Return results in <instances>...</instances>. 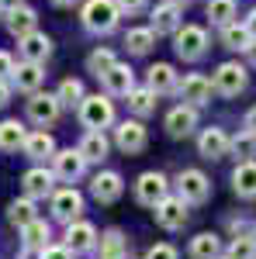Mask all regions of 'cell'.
Wrapping results in <instances>:
<instances>
[{"label": "cell", "mask_w": 256, "mask_h": 259, "mask_svg": "<svg viewBox=\"0 0 256 259\" xmlns=\"http://www.w3.org/2000/svg\"><path fill=\"white\" fill-rule=\"evenodd\" d=\"M35 21H39V14L31 11V7H14V11H7V28H11V35H18V38H24L28 31H35Z\"/></svg>", "instance_id": "obj_27"}, {"label": "cell", "mask_w": 256, "mask_h": 259, "mask_svg": "<svg viewBox=\"0 0 256 259\" xmlns=\"http://www.w3.org/2000/svg\"><path fill=\"white\" fill-rule=\"evenodd\" d=\"M253 239H256V225H253Z\"/></svg>", "instance_id": "obj_52"}, {"label": "cell", "mask_w": 256, "mask_h": 259, "mask_svg": "<svg viewBox=\"0 0 256 259\" xmlns=\"http://www.w3.org/2000/svg\"><path fill=\"white\" fill-rule=\"evenodd\" d=\"M39 256H42V259H73V252H69L66 245H45Z\"/></svg>", "instance_id": "obj_41"}, {"label": "cell", "mask_w": 256, "mask_h": 259, "mask_svg": "<svg viewBox=\"0 0 256 259\" xmlns=\"http://www.w3.org/2000/svg\"><path fill=\"white\" fill-rule=\"evenodd\" d=\"M128 107H132V114H138V118H149V114L156 111V90H149V87H132V90H128Z\"/></svg>", "instance_id": "obj_28"}, {"label": "cell", "mask_w": 256, "mask_h": 259, "mask_svg": "<svg viewBox=\"0 0 256 259\" xmlns=\"http://www.w3.org/2000/svg\"><path fill=\"white\" fill-rule=\"evenodd\" d=\"M83 169H87V159L80 156V149H62V152L52 156V173L62 183H77L83 177Z\"/></svg>", "instance_id": "obj_9"}, {"label": "cell", "mask_w": 256, "mask_h": 259, "mask_svg": "<svg viewBox=\"0 0 256 259\" xmlns=\"http://www.w3.org/2000/svg\"><path fill=\"white\" fill-rule=\"evenodd\" d=\"M52 4H59V7H69V4H77V0H52Z\"/></svg>", "instance_id": "obj_49"}, {"label": "cell", "mask_w": 256, "mask_h": 259, "mask_svg": "<svg viewBox=\"0 0 256 259\" xmlns=\"http://www.w3.org/2000/svg\"><path fill=\"white\" fill-rule=\"evenodd\" d=\"M35 218H39V214H35V200H31V197L11 200V207H7V221H11V225L24 228L28 221H35Z\"/></svg>", "instance_id": "obj_33"}, {"label": "cell", "mask_w": 256, "mask_h": 259, "mask_svg": "<svg viewBox=\"0 0 256 259\" xmlns=\"http://www.w3.org/2000/svg\"><path fill=\"white\" fill-rule=\"evenodd\" d=\"M115 4H118L121 14H138V11L145 7V0H115Z\"/></svg>", "instance_id": "obj_42"}, {"label": "cell", "mask_w": 256, "mask_h": 259, "mask_svg": "<svg viewBox=\"0 0 256 259\" xmlns=\"http://www.w3.org/2000/svg\"><path fill=\"white\" fill-rule=\"evenodd\" d=\"M246 128H249V132H256V107L246 114Z\"/></svg>", "instance_id": "obj_48"}, {"label": "cell", "mask_w": 256, "mask_h": 259, "mask_svg": "<svg viewBox=\"0 0 256 259\" xmlns=\"http://www.w3.org/2000/svg\"><path fill=\"white\" fill-rule=\"evenodd\" d=\"M177 41H173V49H177L180 59H201L204 52H208V31L204 28H197V24H184L173 31Z\"/></svg>", "instance_id": "obj_4"}, {"label": "cell", "mask_w": 256, "mask_h": 259, "mask_svg": "<svg viewBox=\"0 0 256 259\" xmlns=\"http://www.w3.org/2000/svg\"><path fill=\"white\" fill-rule=\"evenodd\" d=\"M11 80H14V87L18 90H24V94H35L42 87V80H45V73H42V62H21V66H14V73H11Z\"/></svg>", "instance_id": "obj_19"}, {"label": "cell", "mask_w": 256, "mask_h": 259, "mask_svg": "<svg viewBox=\"0 0 256 259\" xmlns=\"http://www.w3.org/2000/svg\"><path fill=\"white\" fill-rule=\"evenodd\" d=\"M242 24H246V28H249V35H253V38H256V11H249V18L242 21Z\"/></svg>", "instance_id": "obj_44"}, {"label": "cell", "mask_w": 256, "mask_h": 259, "mask_svg": "<svg viewBox=\"0 0 256 259\" xmlns=\"http://www.w3.org/2000/svg\"><path fill=\"white\" fill-rule=\"evenodd\" d=\"M100 83H104V90H107L111 97H128V90L135 87V73H132V66L115 62L107 73H100Z\"/></svg>", "instance_id": "obj_14"}, {"label": "cell", "mask_w": 256, "mask_h": 259, "mask_svg": "<svg viewBox=\"0 0 256 259\" xmlns=\"http://www.w3.org/2000/svg\"><path fill=\"white\" fill-rule=\"evenodd\" d=\"M28 139V132H24V124L21 121H4L0 124V149L4 152H18L21 145Z\"/></svg>", "instance_id": "obj_30"}, {"label": "cell", "mask_w": 256, "mask_h": 259, "mask_svg": "<svg viewBox=\"0 0 256 259\" xmlns=\"http://www.w3.org/2000/svg\"><path fill=\"white\" fill-rule=\"evenodd\" d=\"M149 90H156V94H170V90H177V73H173L170 62H156V66H149Z\"/></svg>", "instance_id": "obj_26"}, {"label": "cell", "mask_w": 256, "mask_h": 259, "mask_svg": "<svg viewBox=\"0 0 256 259\" xmlns=\"http://www.w3.org/2000/svg\"><path fill=\"white\" fill-rule=\"evenodd\" d=\"M177 94H180L184 104L201 107V104H208V100H211V80H208V76H201V73H191V76H184V83H177Z\"/></svg>", "instance_id": "obj_12"}, {"label": "cell", "mask_w": 256, "mask_h": 259, "mask_svg": "<svg viewBox=\"0 0 256 259\" xmlns=\"http://www.w3.org/2000/svg\"><path fill=\"white\" fill-rule=\"evenodd\" d=\"M222 256V239L215 232H201L191 239V259H218Z\"/></svg>", "instance_id": "obj_25"}, {"label": "cell", "mask_w": 256, "mask_h": 259, "mask_svg": "<svg viewBox=\"0 0 256 259\" xmlns=\"http://www.w3.org/2000/svg\"><path fill=\"white\" fill-rule=\"evenodd\" d=\"M211 87H215L222 97H236V94L246 90V69H242L239 62H222V66L215 69Z\"/></svg>", "instance_id": "obj_7"}, {"label": "cell", "mask_w": 256, "mask_h": 259, "mask_svg": "<svg viewBox=\"0 0 256 259\" xmlns=\"http://www.w3.org/2000/svg\"><path fill=\"white\" fill-rule=\"evenodd\" d=\"M166 194H170V180L163 173H156V169H149V173H142L135 180V200L145 204V207H156Z\"/></svg>", "instance_id": "obj_5"}, {"label": "cell", "mask_w": 256, "mask_h": 259, "mask_svg": "<svg viewBox=\"0 0 256 259\" xmlns=\"http://www.w3.org/2000/svg\"><path fill=\"white\" fill-rule=\"evenodd\" d=\"M80 121H83V128H90V132H104V128H111L115 124V104L107 97H83L80 100Z\"/></svg>", "instance_id": "obj_1"}, {"label": "cell", "mask_w": 256, "mask_h": 259, "mask_svg": "<svg viewBox=\"0 0 256 259\" xmlns=\"http://www.w3.org/2000/svg\"><path fill=\"white\" fill-rule=\"evenodd\" d=\"M69 252H90V249H97V228L90 225V221H69L66 225V242H62Z\"/></svg>", "instance_id": "obj_10"}, {"label": "cell", "mask_w": 256, "mask_h": 259, "mask_svg": "<svg viewBox=\"0 0 256 259\" xmlns=\"http://www.w3.org/2000/svg\"><path fill=\"white\" fill-rule=\"evenodd\" d=\"M170 4H177V7H184V4H187V0H170Z\"/></svg>", "instance_id": "obj_50"}, {"label": "cell", "mask_w": 256, "mask_h": 259, "mask_svg": "<svg viewBox=\"0 0 256 259\" xmlns=\"http://www.w3.org/2000/svg\"><path fill=\"white\" fill-rule=\"evenodd\" d=\"M145 259H180V252L170 242H159V245H153V249L145 252Z\"/></svg>", "instance_id": "obj_40"}, {"label": "cell", "mask_w": 256, "mask_h": 259, "mask_svg": "<svg viewBox=\"0 0 256 259\" xmlns=\"http://www.w3.org/2000/svg\"><path fill=\"white\" fill-rule=\"evenodd\" d=\"M90 194H94L100 204H111V200H118L121 194H125V183H121V177L115 173V169H104V173H97V177H94Z\"/></svg>", "instance_id": "obj_17"}, {"label": "cell", "mask_w": 256, "mask_h": 259, "mask_svg": "<svg viewBox=\"0 0 256 259\" xmlns=\"http://www.w3.org/2000/svg\"><path fill=\"white\" fill-rule=\"evenodd\" d=\"M177 197L187 200V204H204L211 197V180L201 169H184L177 177Z\"/></svg>", "instance_id": "obj_3"}, {"label": "cell", "mask_w": 256, "mask_h": 259, "mask_svg": "<svg viewBox=\"0 0 256 259\" xmlns=\"http://www.w3.org/2000/svg\"><path fill=\"white\" fill-rule=\"evenodd\" d=\"M21 242H24V249H45V245H49V225L42 218L28 221V225L21 228Z\"/></svg>", "instance_id": "obj_31"}, {"label": "cell", "mask_w": 256, "mask_h": 259, "mask_svg": "<svg viewBox=\"0 0 256 259\" xmlns=\"http://www.w3.org/2000/svg\"><path fill=\"white\" fill-rule=\"evenodd\" d=\"M222 41H225V49H246V45L253 41V35H249V28H246V24L232 21V24H225V28H222Z\"/></svg>", "instance_id": "obj_36"}, {"label": "cell", "mask_w": 256, "mask_h": 259, "mask_svg": "<svg viewBox=\"0 0 256 259\" xmlns=\"http://www.w3.org/2000/svg\"><path fill=\"white\" fill-rule=\"evenodd\" d=\"M80 211H83V197H80V190H73V187L52 190V218H56V221L69 225V221L80 218Z\"/></svg>", "instance_id": "obj_8"}, {"label": "cell", "mask_w": 256, "mask_h": 259, "mask_svg": "<svg viewBox=\"0 0 256 259\" xmlns=\"http://www.w3.org/2000/svg\"><path fill=\"white\" fill-rule=\"evenodd\" d=\"M52 183H56V173H52V169H42V166H35V169H28V173L21 177V187H24V197H31V200L52 197Z\"/></svg>", "instance_id": "obj_13"}, {"label": "cell", "mask_w": 256, "mask_h": 259, "mask_svg": "<svg viewBox=\"0 0 256 259\" xmlns=\"http://www.w3.org/2000/svg\"><path fill=\"white\" fill-rule=\"evenodd\" d=\"M153 41H156V31H153V28H132V31L125 35L128 52H135V56H145V52L153 49Z\"/></svg>", "instance_id": "obj_34"}, {"label": "cell", "mask_w": 256, "mask_h": 259, "mask_svg": "<svg viewBox=\"0 0 256 259\" xmlns=\"http://www.w3.org/2000/svg\"><path fill=\"white\" fill-rule=\"evenodd\" d=\"M118 18H121V11L115 0H87V7H83V24L90 31H100V35L115 31Z\"/></svg>", "instance_id": "obj_2"}, {"label": "cell", "mask_w": 256, "mask_h": 259, "mask_svg": "<svg viewBox=\"0 0 256 259\" xmlns=\"http://www.w3.org/2000/svg\"><path fill=\"white\" fill-rule=\"evenodd\" d=\"M194 128H197V107H191V104H180L166 114V132L173 139H187Z\"/></svg>", "instance_id": "obj_15"}, {"label": "cell", "mask_w": 256, "mask_h": 259, "mask_svg": "<svg viewBox=\"0 0 256 259\" xmlns=\"http://www.w3.org/2000/svg\"><path fill=\"white\" fill-rule=\"evenodd\" d=\"M107 139H104V132H87L83 135V142H80V156L87 162H100L104 156H107Z\"/></svg>", "instance_id": "obj_29"}, {"label": "cell", "mask_w": 256, "mask_h": 259, "mask_svg": "<svg viewBox=\"0 0 256 259\" xmlns=\"http://www.w3.org/2000/svg\"><path fill=\"white\" fill-rule=\"evenodd\" d=\"M56 97H59V104L73 107V104H80V100H83V83H80V80H62Z\"/></svg>", "instance_id": "obj_38"}, {"label": "cell", "mask_w": 256, "mask_h": 259, "mask_svg": "<svg viewBox=\"0 0 256 259\" xmlns=\"http://www.w3.org/2000/svg\"><path fill=\"white\" fill-rule=\"evenodd\" d=\"M153 214H156V225H159V228L177 232V228H184V225H187V200L170 197V194H166V197L153 207Z\"/></svg>", "instance_id": "obj_6"}, {"label": "cell", "mask_w": 256, "mask_h": 259, "mask_svg": "<svg viewBox=\"0 0 256 259\" xmlns=\"http://www.w3.org/2000/svg\"><path fill=\"white\" fill-rule=\"evenodd\" d=\"M125 256H128V242H125V235L118 228L104 232L97 239V259H125Z\"/></svg>", "instance_id": "obj_21"}, {"label": "cell", "mask_w": 256, "mask_h": 259, "mask_svg": "<svg viewBox=\"0 0 256 259\" xmlns=\"http://www.w3.org/2000/svg\"><path fill=\"white\" fill-rule=\"evenodd\" d=\"M242 52H246V56H249V62H253V66H256V38L249 41V45H246V49H242Z\"/></svg>", "instance_id": "obj_46"}, {"label": "cell", "mask_w": 256, "mask_h": 259, "mask_svg": "<svg viewBox=\"0 0 256 259\" xmlns=\"http://www.w3.org/2000/svg\"><path fill=\"white\" fill-rule=\"evenodd\" d=\"M236 0H208V18H211V24H232L236 21Z\"/></svg>", "instance_id": "obj_35"}, {"label": "cell", "mask_w": 256, "mask_h": 259, "mask_svg": "<svg viewBox=\"0 0 256 259\" xmlns=\"http://www.w3.org/2000/svg\"><path fill=\"white\" fill-rule=\"evenodd\" d=\"M229 256H236V259H256V239H253V235H236L232 245H229Z\"/></svg>", "instance_id": "obj_39"}, {"label": "cell", "mask_w": 256, "mask_h": 259, "mask_svg": "<svg viewBox=\"0 0 256 259\" xmlns=\"http://www.w3.org/2000/svg\"><path fill=\"white\" fill-rule=\"evenodd\" d=\"M7 100H11V87H7V83L0 80V107H4V104H7Z\"/></svg>", "instance_id": "obj_45"}, {"label": "cell", "mask_w": 256, "mask_h": 259, "mask_svg": "<svg viewBox=\"0 0 256 259\" xmlns=\"http://www.w3.org/2000/svg\"><path fill=\"white\" fill-rule=\"evenodd\" d=\"M180 28V7L177 4H159L156 11H153V31L156 35H170V31H177Z\"/></svg>", "instance_id": "obj_24"}, {"label": "cell", "mask_w": 256, "mask_h": 259, "mask_svg": "<svg viewBox=\"0 0 256 259\" xmlns=\"http://www.w3.org/2000/svg\"><path fill=\"white\" fill-rule=\"evenodd\" d=\"M49 52H52V41H49V35H42V31H28L21 38V56L28 62H45Z\"/></svg>", "instance_id": "obj_20"}, {"label": "cell", "mask_w": 256, "mask_h": 259, "mask_svg": "<svg viewBox=\"0 0 256 259\" xmlns=\"http://www.w3.org/2000/svg\"><path fill=\"white\" fill-rule=\"evenodd\" d=\"M229 152H236L239 162H249L256 156V132H249V128H242L236 139L229 142Z\"/></svg>", "instance_id": "obj_32"}, {"label": "cell", "mask_w": 256, "mask_h": 259, "mask_svg": "<svg viewBox=\"0 0 256 259\" xmlns=\"http://www.w3.org/2000/svg\"><path fill=\"white\" fill-rule=\"evenodd\" d=\"M111 66H115V52H111V49H97V52H90V59H87V69H90L94 76L107 73Z\"/></svg>", "instance_id": "obj_37"}, {"label": "cell", "mask_w": 256, "mask_h": 259, "mask_svg": "<svg viewBox=\"0 0 256 259\" xmlns=\"http://www.w3.org/2000/svg\"><path fill=\"white\" fill-rule=\"evenodd\" d=\"M21 4H24V0H0V7H4V11H14V7H21Z\"/></svg>", "instance_id": "obj_47"}, {"label": "cell", "mask_w": 256, "mask_h": 259, "mask_svg": "<svg viewBox=\"0 0 256 259\" xmlns=\"http://www.w3.org/2000/svg\"><path fill=\"white\" fill-rule=\"evenodd\" d=\"M115 142H118L121 152H142L145 149V128L138 124V121H121L118 128H115Z\"/></svg>", "instance_id": "obj_18"}, {"label": "cell", "mask_w": 256, "mask_h": 259, "mask_svg": "<svg viewBox=\"0 0 256 259\" xmlns=\"http://www.w3.org/2000/svg\"><path fill=\"white\" fill-rule=\"evenodd\" d=\"M11 73H14V59H11L7 52H0V80H7Z\"/></svg>", "instance_id": "obj_43"}, {"label": "cell", "mask_w": 256, "mask_h": 259, "mask_svg": "<svg viewBox=\"0 0 256 259\" xmlns=\"http://www.w3.org/2000/svg\"><path fill=\"white\" fill-rule=\"evenodd\" d=\"M229 142L232 139L225 135V128H204L197 139V152L204 159H222V156H229Z\"/></svg>", "instance_id": "obj_16"}, {"label": "cell", "mask_w": 256, "mask_h": 259, "mask_svg": "<svg viewBox=\"0 0 256 259\" xmlns=\"http://www.w3.org/2000/svg\"><path fill=\"white\" fill-rule=\"evenodd\" d=\"M21 149H24L28 159H52V156H56V142H52L49 132H31Z\"/></svg>", "instance_id": "obj_23"}, {"label": "cell", "mask_w": 256, "mask_h": 259, "mask_svg": "<svg viewBox=\"0 0 256 259\" xmlns=\"http://www.w3.org/2000/svg\"><path fill=\"white\" fill-rule=\"evenodd\" d=\"M232 187H236L239 197H246V200H253V197H256V159L239 162L236 173H232Z\"/></svg>", "instance_id": "obj_22"}, {"label": "cell", "mask_w": 256, "mask_h": 259, "mask_svg": "<svg viewBox=\"0 0 256 259\" xmlns=\"http://www.w3.org/2000/svg\"><path fill=\"white\" fill-rule=\"evenodd\" d=\"M218 259H236V256H229V252H222V256H218Z\"/></svg>", "instance_id": "obj_51"}, {"label": "cell", "mask_w": 256, "mask_h": 259, "mask_svg": "<svg viewBox=\"0 0 256 259\" xmlns=\"http://www.w3.org/2000/svg\"><path fill=\"white\" fill-rule=\"evenodd\" d=\"M59 111H62V104H59V97L56 94H31V100H28V118L35 121V124H52V121L59 118Z\"/></svg>", "instance_id": "obj_11"}]
</instances>
